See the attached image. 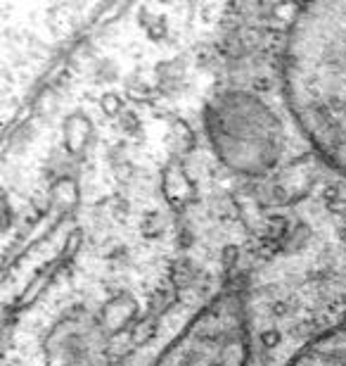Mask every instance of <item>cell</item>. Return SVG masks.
Instances as JSON below:
<instances>
[{
	"instance_id": "obj_1",
	"label": "cell",
	"mask_w": 346,
	"mask_h": 366,
	"mask_svg": "<svg viewBox=\"0 0 346 366\" xmlns=\"http://www.w3.org/2000/svg\"><path fill=\"white\" fill-rule=\"evenodd\" d=\"M283 81L306 141L346 177V3L297 12L285 36Z\"/></svg>"
},
{
	"instance_id": "obj_2",
	"label": "cell",
	"mask_w": 346,
	"mask_h": 366,
	"mask_svg": "<svg viewBox=\"0 0 346 366\" xmlns=\"http://www.w3.org/2000/svg\"><path fill=\"white\" fill-rule=\"evenodd\" d=\"M145 366H249V319L240 292L211 297Z\"/></svg>"
},
{
	"instance_id": "obj_3",
	"label": "cell",
	"mask_w": 346,
	"mask_h": 366,
	"mask_svg": "<svg viewBox=\"0 0 346 366\" xmlns=\"http://www.w3.org/2000/svg\"><path fill=\"white\" fill-rule=\"evenodd\" d=\"M287 366H346V319L313 335Z\"/></svg>"
}]
</instances>
